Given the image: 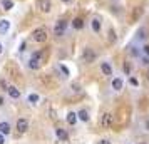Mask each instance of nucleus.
<instances>
[{"label": "nucleus", "instance_id": "6e6552de", "mask_svg": "<svg viewBox=\"0 0 149 144\" xmlns=\"http://www.w3.org/2000/svg\"><path fill=\"white\" fill-rule=\"evenodd\" d=\"M7 92H8V96L12 97V99H19V97H20V90L17 89L15 86H8Z\"/></svg>", "mask_w": 149, "mask_h": 144}, {"label": "nucleus", "instance_id": "f8f14e48", "mask_svg": "<svg viewBox=\"0 0 149 144\" xmlns=\"http://www.w3.org/2000/svg\"><path fill=\"white\" fill-rule=\"evenodd\" d=\"M77 119H81L82 122H89L91 116H89V112H87L86 109H81L79 112H77Z\"/></svg>", "mask_w": 149, "mask_h": 144}, {"label": "nucleus", "instance_id": "a211bd4d", "mask_svg": "<svg viewBox=\"0 0 149 144\" xmlns=\"http://www.w3.org/2000/svg\"><path fill=\"white\" fill-rule=\"evenodd\" d=\"M2 7H3V10H12L14 8V2L12 0H2Z\"/></svg>", "mask_w": 149, "mask_h": 144}, {"label": "nucleus", "instance_id": "473e14b6", "mask_svg": "<svg viewBox=\"0 0 149 144\" xmlns=\"http://www.w3.org/2000/svg\"><path fill=\"white\" fill-rule=\"evenodd\" d=\"M3 104H5V99H3V97L0 96V106H3Z\"/></svg>", "mask_w": 149, "mask_h": 144}, {"label": "nucleus", "instance_id": "0eeeda50", "mask_svg": "<svg viewBox=\"0 0 149 144\" xmlns=\"http://www.w3.org/2000/svg\"><path fill=\"white\" fill-rule=\"evenodd\" d=\"M101 70L104 76H112V65L109 62H101Z\"/></svg>", "mask_w": 149, "mask_h": 144}, {"label": "nucleus", "instance_id": "f3484780", "mask_svg": "<svg viewBox=\"0 0 149 144\" xmlns=\"http://www.w3.org/2000/svg\"><path fill=\"white\" fill-rule=\"evenodd\" d=\"M65 119H67V122L70 124V126H74V124L77 122V114H75V112H67V117H65Z\"/></svg>", "mask_w": 149, "mask_h": 144}, {"label": "nucleus", "instance_id": "2f4dec72", "mask_svg": "<svg viewBox=\"0 0 149 144\" xmlns=\"http://www.w3.org/2000/svg\"><path fill=\"white\" fill-rule=\"evenodd\" d=\"M72 87H74V90H75V92H79V90H81V89H79V86H77V84H74Z\"/></svg>", "mask_w": 149, "mask_h": 144}, {"label": "nucleus", "instance_id": "39448f33", "mask_svg": "<svg viewBox=\"0 0 149 144\" xmlns=\"http://www.w3.org/2000/svg\"><path fill=\"white\" fill-rule=\"evenodd\" d=\"M37 5H39V8H40L44 14H49V12H50V8H52L50 0H39V2H37Z\"/></svg>", "mask_w": 149, "mask_h": 144}, {"label": "nucleus", "instance_id": "1a4fd4ad", "mask_svg": "<svg viewBox=\"0 0 149 144\" xmlns=\"http://www.w3.org/2000/svg\"><path fill=\"white\" fill-rule=\"evenodd\" d=\"M42 65V62L39 59H35V57H30V61H29V67L32 69V70H39Z\"/></svg>", "mask_w": 149, "mask_h": 144}, {"label": "nucleus", "instance_id": "7c9ffc66", "mask_svg": "<svg viewBox=\"0 0 149 144\" xmlns=\"http://www.w3.org/2000/svg\"><path fill=\"white\" fill-rule=\"evenodd\" d=\"M0 144H5V136L0 132Z\"/></svg>", "mask_w": 149, "mask_h": 144}, {"label": "nucleus", "instance_id": "f704fd0d", "mask_svg": "<svg viewBox=\"0 0 149 144\" xmlns=\"http://www.w3.org/2000/svg\"><path fill=\"white\" fill-rule=\"evenodd\" d=\"M62 2H64V3H69V2H70V0H62Z\"/></svg>", "mask_w": 149, "mask_h": 144}, {"label": "nucleus", "instance_id": "e433bc0d", "mask_svg": "<svg viewBox=\"0 0 149 144\" xmlns=\"http://www.w3.org/2000/svg\"><path fill=\"white\" fill-rule=\"evenodd\" d=\"M142 144H144V143H142Z\"/></svg>", "mask_w": 149, "mask_h": 144}, {"label": "nucleus", "instance_id": "c9c22d12", "mask_svg": "<svg viewBox=\"0 0 149 144\" xmlns=\"http://www.w3.org/2000/svg\"><path fill=\"white\" fill-rule=\"evenodd\" d=\"M148 81H149V72H148Z\"/></svg>", "mask_w": 149, "mask_h": 144}, {"label": "nucleus", "instance_id": "5701e85b", "mask_svg": "<svg viewBox=\"0 0 149 144\" xmlns=\"http://www.w3.org/2000/svg\"><path fill=\"white\" fill-rule=\"evenodd\" d=\"M59 67H61V70H62V74H64V76H69V74H70V72H69V69L65 67V65H62V64H61Z\"/></svg>", "mask_w": 149, "mask_h": 144}, {"label": "nucleus", "instance_id": "72a5a7b5", "mask_svg": "<svg viewBox=\"0 0 149 144\" xmlns=\"http://www.w3.org/2000/svg\"><path fill=\"white\" fill-rule=\"evenodd\" d=\"M3 52V45H2V42H0V54Z\"/></svg>", "mask_w": 149, "mask_h": 144}, {"label": "nucleus", "instance_id": "a878e982", "mask_svg": "<svg viewBox=\"0 0 149 144\" xmlns=\"http://www.w3.org/2000/svg\"><path fill=\"white\" fill-rule=\"evenodd\" d=\"M124 72H126V74H131V65H129V64H124Z\"/></svg>", "mask_w": 149, "mask_h": 144}, {"label": "nucleus", "instance_id": "6ab92c4d", "mask_svg": "<svg viewBox=\"0 0 149 144\" xmlns=\"http://www.w3.org/2000/svg\"><path fill=\"white\" fill-rule=\"evenodd\" d=\"M39 99H40L39 94H29V97H27V101L30 104H37V102H39Z\"/></svg>", "mask_w": 149, "mask_h": 144}, {"label": "nucleus", "instance_id": "9d476101", "mask_svg": "<svg viewBox=\"0 0 149 144\" xmlns=\"http://www.w3.org/2000/svg\"><path fill=\"white\" fill-rule=\"evenodd\" d=\"M55 136L59 137L61 141H67V139H69L67 131H65V129H62V127H57V129H55Z\"/></svg>", "mask_w": 149, "mask_h": 144}, {"label": "nucleus", "instance_id": "cd10ccee", "mask_svg": "<svg viewBox=\"0 0 149 144\" xmlns=\"http://www.w3.org/2000/svg\"><path fill=\"white\" fill-rule=\"evenodd\" d=\"M142 52H144V55L149 57V45H144V47H142Z\"/></svg>", "mask_w": 149, "mask_h": 144}, {"label": "nucleus", "instance_id": "20e7f679", "mask_svg": "<svg viewBox=\"0 0 149 144\" xmlns=\"http://www.w3.org/2000/svg\"><path fill=\"white\" fill-rule=\"evenodd\" d=\"M27 129H29V121L24 119V117H20V119L17 121V131H19L20 134H24V132H27Z\"/></svg>", "mask_w": 149, "mask_h": 144}, {"label": "nucleus", "instance_id": "b1692460", "mask_svg": "<svg viewBox=\"0 0 149 144\" xmlns=\"http://www.w3.org/2000/svg\"><path fill=\"white\" fill-rule=\"evenodd\" d=\"M0 87H2V90H7V82H5V81H3V79H0Z\"/></svg>", "mask_w": 149, "mask_h": 144}, {"label": "nucleus", "instance_id": "4468645a", "mask_svg": "<svg viewBox=\"0 0 149 144\" xmlns=\"http://www.w3.org/2000/svg\"><path fill=\"white\" fill-rule=\"evenodd\" d=\"M8 29H10V22H8L7 19L0 20V34H7Z\"/></svg>", "mask_w": 149, "mask_h": 144}, {"label": "nucleus", "instance_id": "423d86ee", "mask_svg": "<svg viewBox=\"0 0 149 144\" xmlns=\"http://www.w3.org/2000/svg\"><path fill=\"white\" fill-rule=\"evenodd\" d=\"M101 124H102V127H111L112 126V114L111 112H104L102 114V121H101Z\"/></svg>", "mask_w": 149, "mask_h": 144}, {"label": "nucleus", "instance_id": "393cba45", "mask_svg": "<svg viewBox=\"0 0 149 144\" xmlns=\"http://www.w3.org/2000/svg\"><path fill=\"white\" fill-rule=\"evenodd\" d=\"M131 54L134 55V57H139V50H137V47H132V49H131Z\"/></svg>", "mask_w": 149, "mask_h": 144}, {"label": "nucleus", "instance_id": "4be33fe9", "mask_svg": "<svg viewBox=\"0 0 149 144\" xmlns=\"http://www.w3.org/2000/svg\"><path fill=\"white\" fill-rule=\"evenodd\" d=\"M116 39H117V37H116V32L111 29V30H109V40H111V42H116Z\"/></svg>", "mask_w": 149, "mask_h": 144}, {"label": "nucleus", "instance_id": "7ed1b4c3", "mask_svg": "<svg viewBox=\"0 0 149 144\" xmlns=\"http://www.w3.org/2000/svg\"><path fill=\"white\" fill-rule=\"evenodd\" d=\"M65 29H67V22H65V20H59V22H57V25L54 27V35L62 37V35L65 34Z\"/></svg>", "mask_w": 149, "mask_h": 144}, {"label": "nucleus", "instance_id": "9b49d317", "mask_svg": "<svg viewBox=\"0 0 149 144\" xmlns=\"http://www.w3.org/2000/svg\"><path fill=\"white\" fill-rule=\"evenodd\" d=\"M10 131H12V127H10V124H8L7 121H2V122H0V132H2L3 136L10 134Z\"/></svg>", "mask_w": 149, "mask_h": 144}, {"label": "nucleus", "instance_id": "dca6fc26", "mask_svg": "<svg viewBox=\"0 0 149 144\" xmlns=\"http://www.w3.org/2000/svg\"><path fill=\"white\" fill-rule=\"evenodd\" d=\"M72 27L77 29V30H81V29H84V20H82L81 17H77V19H74L72 20Z\"/></svg>", "mask_w": 149, "mask_h": 144}, {"label": "nucleus", "instance_id": "412c9836", "mask_svg": "<svg viewBox=\"0 0 149 144\" xmlns=\"http://www.w3.org/2000/svg\"><path fill=\"white\" fill-rule=\"evenodd\" d=\"M129 84H131L132 87H137V86H139V82H137V79H136V77H129Z\"/></svg>", "mask_w": 149, "mask_h": 144}, {"label": "nucleus", "instance_id": "2eb2a0df", "mask_svg": "<svg viewBox=\"0 0 149 144\" xmlns=\"http://www.w3.org/2000/svg\"><path fill=\"white\" fill-rule=\"evenodd\" d=\"M91 27H92V30H94L95 34H99V32H101V20H99V19H92Z\"/></svg>", "mask_w": 149, "mask_h": 144}, {"label": "nucleus", "instance_id": "f03ea898", "mask_svg": "<svg viewBox=\"0 0 149 144\" xmlns=\"http://www.w3.org/2000/svg\"><path fill=\"white\" fill-rule=\"evenodd\" d=\"M82 59L87 62V64H92V62L95 61V52L91 47H86L84 49V52H82Z\"/></svg>", "mask_w": 149, "mask_h": 144}, {"label": "nucleus", "instance_id": "aec40b11", "mask_svg": "<svg viewBox=\"0 0 149 144\" xmlns=\"http://www.w3.org/2000/svg\"><path fill=\"white\" fill-rule=\"evenodd\" d=\"M144 34H146V30H144V29H139V30H137V39H139V40H142V39H144V37H146V35H144Z\"/></svg>", "mask_w": 149, "mask_h": 144}, {"label": "nucleus", "instance_id": "ddd939ff", "mask_svg": "<svg viewBox=\"0 0 149 144\" xmlns=\"http://www.w3.org/2000/svg\"><path fill=\"white\" fill-rule=\"evenodd\" d=\"M122 86H124V81H122L121 77H114L112 79V89L114 90H121Z\"/></svg>", "mask_w": 149, "mask_h": 144}, {"label": "nucleus", "instance_id": "c85d7f7f", "mask_svg": "<svg viewBox=\"0 0 149 144\" xmlns=\"http://www.w3.org/2000/svg\"><path fill=\"white\" fill-rule=\"evenodd\" d=\"M97 144H112V143H111V141H107V139H101Z\"/></svg>", "mask_w": 149, "mask_h": 144}, {"label": "nucleus", "instance_id": "f257e3e1", "mask_svg": "<svg viewBox=\"0 0 149 144\" xmlns=\"http://www.w3.org/2000/svg\"><path fill=\"white\" fill-rule=\"evenodd\" d=\"M32 39H34L35 42H45L47 40V30L44 27H39V29H35L34 30V34H32Z\"/></svg>", "mask_w": 149, "mask_h": 144}, {"label": "nucleus", "instance_id": "c756f323", "mask_svg": "<svg viewBox=\"0 0 149 144\" xmlns=\"http://www.w3.org/2000/svg\"><path fill=\"white\" fill-rule=\"evenodd\" d=\"M19 50H20V52H24V50H25V40H24V42L20 44V47H19Z\"/></svg>", "mask_w": 149, "mask_h": 144}, {"label": "nucleus", "instance_id": "bb28decb", "mask_svg": "<svg viewBox=\"0 0 149 144\" xmlns=\"http://www.w3.org/2000/svg\"><path fill=\"white\" fill-rule=\"evenodd\" d=\"M141 61H142V64H144V65H149V57H148V55H144Z\"/></svg>", "mask_w": 149, "mask_h": 144}]
</instances>
